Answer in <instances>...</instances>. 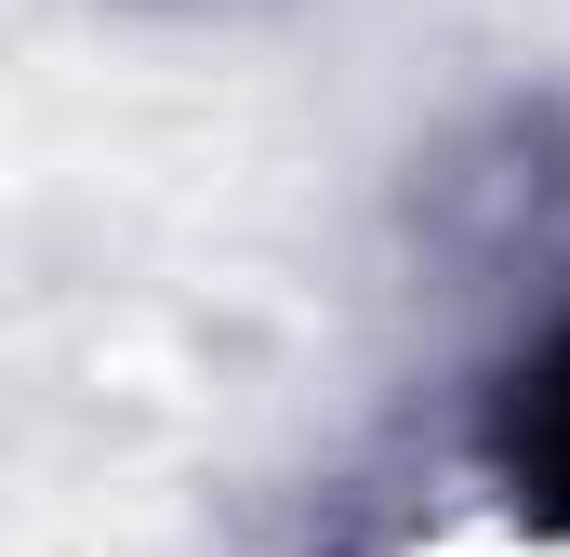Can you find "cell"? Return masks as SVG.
Masks as SVG:
<instances>
[{"instance_id":"cell-1","label":"cell","mask_w":570,"mask_h":557,"mask_svg":"<svg viewBox=\"0 0 570 557\" xmlns=\"http://www.w3.org/2000/svg\"><path fill=\"white\" fill-rule=\"evenodd\" d=\"M504 478H518L531 518L570 531V332L518 372V399H504Z\"/></svg>"}]
</instances>
